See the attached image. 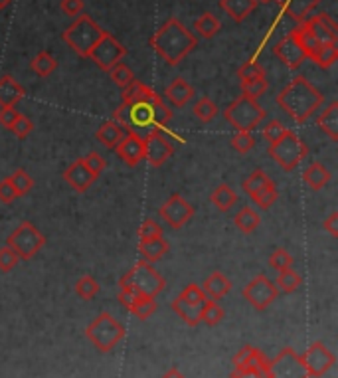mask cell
<instances>
[{"instance_id":"obj_1","label":"cell","mask_w":338,"mask_h":378,"mask_svg":"<svg viewBox=\"0 0 338 378\" xmlns=\"http://www.w3.org/2000/svg\"><path fill=\"white\" fill-rule=\"evenodd\" d=\"M173 119V109L164 105L163 100L156 101H123L115 109L113 121H117L125 131L139 133V129H161Z\"/></svg>"},{"instance_id":"obj_2","label":"cell","mask_w":338,"mask_h":378,"mask_svg":"<svg viewBox=\"0 0 338 378\" xmlns=\"http://www.w3.org/2000/svg\"><path fill=\"white\" fill-rule=\"evenodd\" d=\"M149 44L168 66H178L194 48L198 40L184 24L176 18H168L166 22L151 36Z\"/></svg>"},{"instance_id":"obj_3","label":"cell","mask_w":338,"mask_h":378,"mask_svg":"<svg viewBox=\"0 0 338 378\" xmlns=\"http://www.w3.org/2000/svg\"><path fill=\"white\" fill-rule=\"evenodd\" d=\"M325 95L303 76L293 78L277 95V103L291 119L305 123L323 105Z\"/></svg>"},{"instance_id":"obj_4","label":"cell","mask_w":338,"mask_h":378,"mask_svg":"<svg viewBox=\"0 0 338 378\" xmlns=\"http://www.w3.org/2000/svg\"><path fill=\"white\" fill-rule=\"evenodd\" d=\"M121 290L137 291L142 297H156L164 290L166 281L149 262H139L119 281Z\"/></svg>"},{"instance_id":"obj_5","label":"cell","mask_w":338,"mask_h":378,"mask_svg":"<svg viewBox=\"0 0 338 378\" xmlns=\"http://www.w3.org/2000/svg\"><path fill=\"white\" fill-rule=\"evenodd\" d=\"M103 32L105 30H101V26L91 16L79 14L76 22L62 34V38L76 54H79L81 58H89V52L93 50V46L97 44Z\"/></svg>"},{"instance_id":"obj_6","label":"cell","mask_w":338,"mask_h":378,"mask_svg":"<svg viewBox=\"0 0 338 378\" xmlns=\"http://www.w3.org/2000/svg\"><path fill=\"white\" fill-rule=\"evenodd\" d=\"M88 339L99 353H109L125 339V327L111 313H99L93 323L86 329Z\"/></svg>"},{"instance_id":"obj_7","label":"cell","mask_w":338,"mask_h":378,"mask_svg":"<svg viewBox=\"0 0 338 378\" xmlns=\"http://www.w3.org/2000/svg\"><path fill=\"white\" fill-rule=\"evenodd\" d=\"M267 112L251 97L240 95L231 105L226 107L224 117L236 131H253L265 119Z\"/></svg>"},{"instance_id":"obj_8","label":"cell","mask_w":338,"mask_h":378,"mask_svg":"<svg viewBox=\"0 0 338 378\" xmlns=\"http://www.w3.org/2000/svg\"><path fill=\"white\" fill-rule=\"evenodd\" d=\"M306 153H309V149H306L305 143L289 129L281 139H277L275 143L269 145V156L275 158V163L287 173H291V170L299 167L301 161L306 156Z\"/></svg>"},{"instance_id":"obj_9","label":"cell","mask_w":338,"mask_h":378,"mask_svg":"<svg viewBox=\"0 0 338 378\" xmlns=\"http://www.w3.org/2000/svg\"><path fill=\"white\" fill-rule=\"evenodd\" d=\"M46 244L44 234L34 228L32 222H22L8 236L6 245L14 250L18 259H32Z\"/></svg>"},{"instance_id":"obj_10","label":"cell","mask_w":338,"mask_h":378,"mask_svg":"<svg viewBox=\"0 0 338 378\" xmlns=\"http://www.w3.org/2000/svg\"><path fill=\"white\" fill-rule=\"evenodd\" d=\"M265 370L267 378H309L301 355L291 346H285L273 360H267Z\"/></svg>"},{"instance_id":"obj_11","label":"cell","mask_w":338,"mask_h":378,"mask_svg":"<svg viewBox=\"0 0 338 378\" xmlns=\"http://www.w3.org/2000/svg\"><path fill=\"white\" fill-rule=\"evenodd\" d=\"M125 56H127V48L117 42V38H113L109 32H103L97 44L89 52V60H93V64L103 72H109Z\"/></svg>"},{"instance_id":"obj_12","label":"cell","mask_w":338,"mask_h":378,"mask_svg":"<svg viewBox=\"0 0 338 378\" xmlns=\"http://www.w3.org/2000/svg\"><path fill=\"white\" fill-rule=\"evenodd\" d=\"M243 190L248 192V196H250L251 201L255 202L259 208H263V210L271 208L273 202L277 201L275 182L263 170H255L253 175H250V178H245L243 180Z\"/></svg>"},{"instance_id":"obj_13","label":"cell","mask_w":338,"mask_h":378,"mask_svg":"<svg viewBox=\"0 0 338 378\" xmlns=\"http://www.w3.org/2000/svg\"><path fill=\"white\" fill-rule=\"evenodd\" d=\"M277 295H279L277 285L267 276H263V274L255 276L243 288V297L250 301L251 307L257 309V311H265L273 301L277 299Z\"/></svg>"},{"instance_id":"obj_14","label":"cell","mask_w":338,"mask_h":378,"mask_svg":"<svg viewBox=\"0 0 338 378\" xmlns=\"http://www.w3.org/2000/svg\"><path fill=\"white\" fill-rule=\"evenodd\" d=\"M301 360H303V365H305L309 378H320L325 377L328 370L334 367L337 356H334V353H332L325 343L316 341V343H313V345L306 349L305 355L301 356Z\"/></svg>"},{"instance_id":"obj_15","label":"cell","mask_w":338,"mask_h":378,"mask_svg":"<svg viewBox=\"0 0 338 378\" xmlns=\"http://www.w3.org/2000/svg\"><path fill=\"white\" fill-rule=\"evenodd\" d=\"M142 143H144V161H149V165L153 167H161L175 155V147L161 129L149 131L142 137Z\"/></svg>"},{"instance_id":"obj_16","label":"cell","mask_w":338,"mask_h":378,"mask_svg":"<svg viewBox=\"0 0 338 378\" xmlns=\"http://www.w3.org/2000/svg\"><path fill=\"white\" fill-rule=\"evenodd\" d=\"M158 216H161L170 228H182V226L190 222V218L194 216V208H192L190 202L182 198L180 194H173V196L161 206Z\"/></svg>"},{"instance_id":"obj_17","label":"cell","mask_w":338,"mask_h":378,"mask_svg":"<svg viewBox=\"0 0 338 378\" xmlns=\"http://www.w3.org/2000/svg\"><path fill=\"white\" fill-rule=\"evenodd\" d=\"M273 54L279 58L289 69H299L306 60L305 52H303V48L299 46L293 32H289L285 38H281L277 44L273 46Z\"/></svg>"},{"instance_id":"obj_18","label":"cell","mask_w":338,"mask_h":378,"mask_svg":"<svg viewBox=\"0 0 338 378\" xmlns=\"http://www.w3.org/2000/svg\"><path fill=\"white\" fill-rule=\"evenodd\" d=\"M117 155L127 167H137L141 161H144V143H142V135L127 131L123 141L117 145Z\"/></svg>"},{"instance_id":"obj_19","label":"cell","mask_w":338,"mask_h":378,"mask_svg":"<svg viewBox=\"0 0 338 378\" xmlns=\"http://www.w3.org/2000/svg\"><path fill=\"white\" fill-rule=\"evenodd\" d=\"M305 24L306 28L311 30V34L315 36V40L318 44H337L338 28L328 14H325V12L316 14L313 18L305 20Z\"/></svg>"},{"instance_id":"obj_20","label":"cell","mask_w":338,"mask_h":378,"mask_svg":"<svg viewBox=\"0 0 338 378\" xmlns=\"http://www.w3.org/2000/svg\"><path fill=\"white\" fill-rule=\"evenodd\" d=\"M64 178H66L67 184L74 190H77V192H86V190L95 182V177H93L91 170L86 167L83 158H77L76 163H72V165L66 168Z\"/></svg>"},{"instance_id":"obj_21","label":"cell","mask_w":338,"mask_h":378,"mask_svg":"<svg viewBox=\"0 0 338 378\" xmlns=\"http://www.w3.org/2000/svg\"><path fill=\"white\" fill-rule=\"evenodd\" d=\"M24 95V88L12 76L0 78V107H14Z\"/></svg>"},{"instance_id":"obj_22","label":"cell","mask_w":338,"mask_h":378,"mask_svg":"<svg viewBox=\"0 0 338 378\" xmlns=\"http://www.w3.org/2000/svg\"><path fill=\"white\" fill-rule=\"evenodd\" d=\"M164 95H166V100L170 101L175 107H186L188 101L194 97V89H192V86H190L184 78H176L175 81L166 88Z\"/></svg>"},{"instance_id":"obj_23","label":"cell","mask_w":338,"mask_h":378,"mask_svg":"<svg viewBox=\"0 0 338 378\" xmlns=\"http://www.w3.org/2000/svg\"><path fill=\"white\" fill-rule=\"evenodd\" d=\"M275 2L281 6V11L287 16H291L297 22H303L320 0H275Z\"/></svg>"},{"instance_id":"obj_24","label":"cell","mask_w":338,"mask_h":378,"mask_svg":"<svg viewBox=\"0 0 338 378\" xmlns=\"http://www.w3.org/2000/svg\"><path fill=\"white\" fill-rule=\"evenodd\" d=\"M168 250H170V245H168V242L164 240L163 236L139 242V252H141L142 262H149V264L163 259L164 254H168Z\"/></svg>"},{"instance_id":"obj_25","label":"cell","mask_w":338,"mask_h":378,"mask_svg":"<svg viewBox=\"0 0 338 378\" xmlns=\"http://www.w3.org/2000/svg\"><path fill=\"white\" fill-rule=\"evenodd\" d=\"M231 290V281H229L222 271H214V274H210L204 281V285H202V291L206 293V297L210 299H222V297H226Z\"/></svg>"},{"instance_id":"obj_26","label":"cell","mask_w":338,"mask_h":378,"mask_svg":"<svg viewBox=\"0 0 338 378\" xmlns=\"http://www.w3.org/2000/svg\"><path fill=\"white\" fill-rule=\"evenodd\" d=\"M255 6H257L255 0H219V8L236 22H243L255 11Z\"/></svg>"},{"instance_id":"obj_27","label":"cell","mask_w":338,"mask_h":378,"mask_svg":"<svg viewBox=\"0 0 338 378\" xmlns=\"http://www.w3.org/2000/svg\"><path fill=\"white\" fill-rule=\"evenodd\" d=\"M125 133H127V131H125L117 121H105L97 129L95 137H97L99 143H103L107 149H117V145L123 141Z\"/></svg>"},{"instance_id":"obj_28","label":"cell","mask_w":338,"mask_h":378,"mask_svg":"<svg viewBox=\"0 0 338 378\" xmlns=\"http://www.w3.org/2000/svg\"><path fill=\"white\" fill-rule=\"evenodd\" d=\"M316 125H318L320 131H325L332 141H338V101H332L327 109L318 115Z\"/></svg>"},{"instance_id":"obj_29","label":"cell","mask_w":338,"mask_h":378,"mask_svg":"<svg viewBox=\"0 0 338 378\" xmlns=\"http://www.w3.org/2000/svg\"><path fill=\"white\" fill-rule=\"evenodd\" d=\"M330 177H332L330 170H328L327 167H323L320 163H313V165L303 173L305 184L313 190H320L323 187H327L328 182H330Z\"/></svg>"},{"instance_id":"obj_30","label":"cell","mask_w":338,"mask_h":378,"mask_svg":"<svg viewBox=\"0 0 338 378\" xmlns=\"http://www.w3.org/2000/svg\"><path fill=\"white\" fill-rule=\"evenodd\" d=\"M161 100V95L151 89L149 86L141 83L139 79H135L131 86L123 89V101H156Z\"/></svg>"},{"instance_id":"obj_31","label":"cell","mask_w":338,"mask_h":378,"mask_svg":"<svg viewBox=\"0 0 338 378\" xmlns=\"http://www.w3.org/2000/svg\"><path fill=\"white\" fill-rule=\"evenodd\" d=\"M210 202H212L218 210L228 212L229 208L238 202V194H236V190L228 187V184H219L218 189L210 194Z\"/></svg>"},{"instance_id":"obj_32","label":"cell","mask_w":338,"mask_h":378,"mask_svg":"<svg viewBox=\"0 0 338 378\" xmlns=\"http://www.w3.org/2000/svg\"><path fill=\"white\" fill-rule=\"evenodd\" d=\"M291 32H293V36H295V38H297V42H299V46L303 48V52H305V56L306 58H311V60H313V56H315V54H316V50H318V46H320V44L316 42L315 36L311 34V30L306 28L305 20H303V22L299 24V26H297L295 30H291Z\"/></svg>"},{"instance_id":"obj_33","label":"cell","mask_w":338,"mask_h":378,"mask_svg":"<svg viewBox=\"0 0 338 378\" xmlns=\"http://www.w3.org/2000/svg\"><path fill=\"white\" fill-rule=\"evenodd\" d=\"M234 222L238 226V230L243 234H251L259 222H262V218H259V214L250 208V206H243L238 214H236V218H234Z\"/></svg>"},{"instance_id":"obj_34","label":"cell","mask_w":338,"mask_h":378,"mask_svg":"<svg viewBox=\"0 0 338 378\" xmlns=\"http://www.w3.org/2000/svg\"><path fill=\"white\" fill-rule=\"evenodd\" d=\"M219 28H222V24H219V20L212 12H204L196 22H194V30H196L198 36H202V38H214V36L219 32Z\"/></svg>"},{"instance_id":"obj_35","label":"cell","mask_w":338,"mask_h":378,"mask_svg":"<svg viewBox=\"0 0 338 378\" xmlns=\"http://www.w3.org/2000/svg\"><path fill=\"white\" fill-rule=\"evenodd\" d=\"M173 311L186 323V325H190V327H196L198 323H200V307H192V305H188L184 301L180 299V297H176L173 301Z\"/></svg>"},{"instance_id":"obj_36","label":"cell","mask_w":338,"mask_h":378,"mask_svg":"<svg viewBox=\"0 0 338 378\" xmlns=\"http://www.w3.org/2000/svg\"><path fill=\"white\" fill-rule=\"evenodd\" d=\"M338 58V44H320L316 54L313 56V62L316 66L323 67V69H328V67L334 66Z\"/></svg>"},{"instance_id":"obj_37","label":"cell","mask_w":338,"mask_h":378,"mask_svg":"<svg viewBox=\"0 0 338 378\" xmlns=\"http://www.w3.org/2000/svg\"><path fill=\"white\" fill-rule=\"evenodd\" d=\"M301 283H303V279L301 276L291 269V267H287L283 271H279V278H277V290H281L283 293H293L301 288Z\"/></svg>"},{"instance_id":"obj_38","label":"cell","mask_w":338,"mask_h":378,"mask_svg":"<svg viewBox=\"0 0 338 378\" xmlns=\"http://www.w3.org/2000/svg\"><path fill=\"white\" fill-rule=\"evenodd\" d=\"M55 67H58V60H55L54 56H50L48 52H40V54L32 60L34 74H38L40 78L52 76Z\"/></svg>"},{"instance_id":"obj_39","label":"cell","mask_w":338,"mask_h":378,"mask_svg":"<svg viewBox=\"0 0 338 378\" xmlns=\"http://www.w3.org/2000/svg\"><path fill=\"white\" fill-rule=\"evenodd\" d=\"M241 95L245 97H251V100H259L262 95H265V91L269 88L267 79L265 78H255V79H245V81H240Z\"/></svg>"},{"instance_id":"obj_40","label":"cell","mask_w":338,"mask_h":378,"mask_svg":"<svg viewBox=\"0 0 338 378\" xmlns=\"http://www.w3.org/2000/svg\"><path fill=\"white\" fill-rule=\"evenodd\" d=\"M222 319H224V309L216 303V299H206L200 311V321L206 323L208 327H216Z\"/></svg>"},{"instance_id":"obj_41","label":"cell","mask_w":338,"mask_h":378,"mask_svg":"<svg viewBox=\"0 0 338 378\" xmlns=\"http://www.w3.org/2000/svg\"><path fill=\"white\" fill-rule=\"evenodd\" d=\"M156 309H158V305H156L154 297H139V299L135 301V305H133L129 311H131L135 317H139L141 321H144V319L153 317L154 313H156Z\"/></svg>"},{"instance_id":"obj_42","label":"cell","mask_w":338,"mask_h":378,"mask_svg":"<svg viewBox=\"0 0 338 378\" xmlns=\"http://www.w3.org/2000/svg\"><path fill=\"white\" fill-rule=\"evenodd\" d=\"M192 112H194V115H196L202 123H210L216 115H218V105L210 100V97H202V100L194 105Z\"/></svg>"},{"instance_id":"obj_43","label":"cell","mask_w":338,"mask_h":378,"mask_svg":"<svg viewBox=\"0 0 338 378\" xmlns=\"http://www.w3.org/2000/svg\"><path fill=\"white\" fill-rule=\"evenodd\" d=\"M180 299L184 301V303H188V305H192V307H204V303H206V293L202 291V288L200 285H196V283H190L188 288H186L180 295H178Z\"/></svg>"},{"instance_id":"obj_44","label":"cell","mask_w":338,"mask_h":378,"mask_svg":"<svg viewBox=\"0 0 338 378\" xmlns=\"http://www.w3.org/2000/svg\"><path fill=\"white\" fill-rule=\"evenodd\" d=\"M97 291H99V283L95 281V279L91 278V276H83V278L77 279V283H76L77 297L89 301L97 295Z\"/></svg>"},{"instance_id":"obj_45","label":"cell","mask_w":338,"mask_h":378,"mask_svg":"<svg viewBox=\"0 0 338 378\" xmlns=\"http://www.w3.org/2000/svg\"><path fill=\"white\" fill-rule=\"evenodd\" d=\"M109 76L113 79V83L115 86H119L121 89H125L127 86H131L133 81H135V76H133V72L129 67L125 66V64H117V66H113L109 69Z\"/></svg>"},{"instance_id":"obj_46","label":"cell","mask_w":338,"mask_h":378,"mask_svg":"<svg viewBox=\"0 0 338 378\" xmlns=\"http://www.w3.org/2000/svg\"><path fill=\"white\" fill-rule=\"evenodd\" d=\"M8 180L12 182V187H14V190H16V194H18V196L28 194V192H30L34 187L32 177H30L26 170H16L14 175H11V177H8Z\"/></svg>"},{"instance_id":"obj_47","label":"cell","mask_w":338,"mask_h":378,"mask_svg":"<svg viewBox=\"0 0 338 378\" xmlns=\"http://www.w3.org/2000/svg\"><path fill=\"white\" fill-rule=\"evenodd\" d=\"M291 266H293V256L285 248H275L271 256H269V267L277 269V271H283V269Z\"/></svg>"},{"instance_id":"obj_48","label":"cell","mask_w":338,"mask_h":378,"mask_svg":"<svg viewBox=\"0 0 338 378\" xmlns=\"http://www.w3.org/2000/svg\"><path fill=\"white\" fill-rule=\"evenodd\" d=\"M231 145H234V149L238 153L245 155V153H250L251 149L255 147V139H253L251 131H238V133L234 135V139H231Z\"/></svg>"},{"instance_id":"obj_49","label":"cell","mask_w":338,"mask_h":378,"mask_svg":"<svg viewBox=\"0 0 338 378\" xmlns=\"http://www.w3.org/2000/svg\"><path fill=\"white\" fill-rule=\"evenodd\" d=\"M32 129H34V123L30 117H26V115H20L18 113V117L14 119V123H12V127H11V131L18 139H26L28 135L32 133Z\"/></svg>"},{"instance_id":"obj_50","label":"cell","mask_w":338,"mask_h":378,"mask_svg":"<svg viewBox=\"0 0 338 378\" xmlns=\"http://www.w3.org/2000/svg\"><path fill=\"white\" fill-rule=\"evenodd\" d=\"M238 78H240V81H245V79H255V78H265V69H263L262 64L245 62V64L240 66V69H238Z\"/></svg>"},{"instance_id":"obj_51","label":"cell","mask_w":338,"mask_h":378,"mask_svg":"<svg viewBox=\"0 0 338 378\" xmlns=\"http://www.w3.org/2000/svg\"><path fill=\"white\" fill-rule=\"evenodd\" d=\"M83 163H86V167L91 170V175L97 178L103 170H105V167H107V163H105V158L99 155V153H95V151H91L89 155L83 156Z\"/></svg>"},{"instance_id":"obj_52","label":"cell","mask_w":338,"mask_h":378,"mask_svg":"<svg viewBox=\"0 0 338 378\" xmlns=\"http://www.w3.org/2000/svg\"><path fill=\"white\" fill-rule=\"evenodd\" d=\"M285 133H287V127H283V123L275 121V119H271V121L263 127V137H265L269 143H275V141L281 139Z\"/></svg>"},{"instance_id":"obj_53","label":"cell","mask_w":338,"mask_h":378,"mask_svg":"<svg viewBox=\"0 0 338 378\" xmlns=\"http://www.w3.org/2000/svg\"><path fill=\"white\" fill-rule=\"evenodd\" d=\"M18 264V256L14 254V250H11L8 245L0 248V271H12Z\"/></svg>"},{"instance_id":"obj_54","label":"cell","mask_w":338,"mask_h":378,"mask_svg":"<svg viewBox=\"0 0 338 378\" xmlns=\"http://www.w3.org/2000/svg\"><path fill=\"white\" fill-rule=\"evenodd\" d=\"M158 236H163V228L154 220L149 218V220H144L141 224V228H139V238L141 240H151V238H158Z\"/></svg>"},{"instance_id":"obj_55","label":"cell","mask_w":338,"mask_h":378,"mask_svg":"<svg viewBox=\"0 0 338 378\" xmlns=\"http://www.w3.org/2000/svg\"><path fill=\"white\" fill-rule=\"evenodd\" d=\"M18 198V194H16V190L12 187V182L8 178H2L0 180V201L4 202V204H11Z\"/></svg>"},{"instance_id":"obj_56","label":"cell","mask_w":338,"mask_h":378,"mask_svg":"<svg viewBox=\"0 0 338 378\" xmlns=\"http://www.w3.org/2000/svg\"><path fill=\"white\" fill-rule=\"evenodd\" d=\"M60 8L66 16H79L83 12V0H62Z\"/></svg>"},{"instance_id":"obj_57","label":"cell","mask_w":338,"mask_h":378,"mask_svg":"<svg viewBox=\"0 0 338 378\" xmlns=\"http://www.w3.org/2000/svg\"><path fill=\"white\" fill-rule=\"evenodd\" d=\"M231 378H267L265 368H243V370H234Z\"/></svg>"},{"instance_id":"obj_58","label":"cell","mask_w":338,"mask_h":378,"mask_svg":"<svg viewBox=\"0 0 338 378\" xmlns=\"http://www.w3.org/2000/svg\"><path fill=\"white\" fill-rule=\"evenodd\" d=\"M16 117H18V112H16L14 107H0V125H2V127L11 129Z\"/></svg>"},{"instance_id":"obj_59","label":"cell","mask_w":338,"mask_h":378,"mask_svg":"<svg viewBox=\"0 0 338 378\" xmlns=\"http://www.w3.org/2000/svg\"><path fill=\"white\" fill-rule=\"evenodd\" d=\"M139 297H142V295H139L137 291H129V290H121L119 291L121 305H125L127 309H131L133 305H135V301L139 299Z\"/></svg>"},{"instance_id":"obj_60","label":"cell","mask_w":338,"mask_h":378,"mask_svg":"<svg viewBox=\"0 0 338 378\" xmlns=\"http://www.w3.org/2000/svg\"><path fill=\"white\" fill-rule=\"evenodd\" d=\"M325 230H327L330 236H338V212H332L330 216H328L327 220H325Z\"/></svg>"},{"instance_id":"obj_61","label":"cell","mask_w":338,"mask_h":378,"mask_svg":"<svg viewBox=\"0 0 338 378\" xmlns=\"http://www.w3.org/2000/svg\"><path fill=\"white\" fill-rule=\"evenodd\" d=\"M251 349H253V346H243V349H241L240 353H238V355L234 356V370H240V368L243 367V363H245V358L250 356Z\"/></svg>"},{"instance_id":"obj_62","label":"cell","mask_w":338,"mask_h":378,"mask_svg":"<svg viewBox=\"0 0 338 378\" xmlns=\"http://www.w3.org/2000/svg\"><path fill=\"white\" fill-rule=\"evenodd\" d=\"M161 378H186V377L178 370V368H170V370H166Z\"/></svg>"},{"instance_id":"obj_63","label":"cell","mask_w":338,"mask_h":378,"mask_svg":"<svg viewBox=\"0 0 338 378\" xmlns=\"http://www.w3.org/2000/svg\"><path fill=\"white\" fill-rule=\"evenodd\" d=\"M12 0H0V11H4L6 6H11Z\"/></svg>"},{"instance_id":"obj_64","label":"cell","mask_w":338,"mask_h":378,"mask_svg":"<svg viewBox=\"0 0 338 378\" xmlns=\"http://www.w3.org/2000/svg\"><path fill=\"white\" fill-rule=\"evenodd\" d=\"M255 2H262V4H269V2H273V0H255Z\"/></svg>"}]
</instances>
